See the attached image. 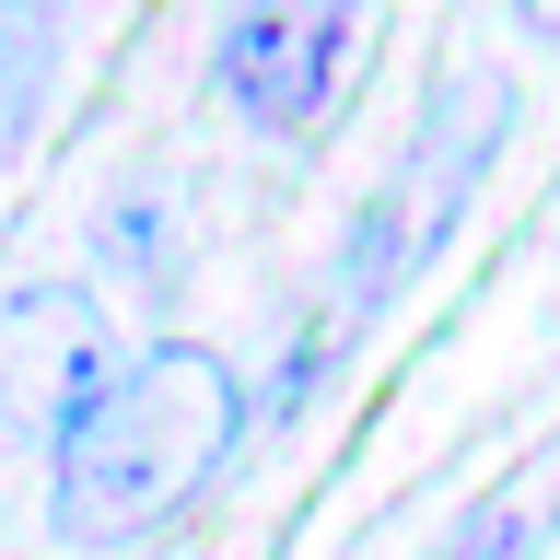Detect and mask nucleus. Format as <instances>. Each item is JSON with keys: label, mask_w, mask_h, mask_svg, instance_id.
Masks as SVG:
<instances>
[{"label": "nucleus", "mask_w": 560, "mask_h": 560, "mask_svg": "<svg viewBox=\"0 0 560 560\" xmlns=\"http://www.w3.org/2000/svg\"><path fill=\"white\" fill-rule=\"evenodd\" d=\"M234 432H245V385L222 350L175 339L117 362V385L59 432V537L70 549H140L152 525H175L222 479Z\"/></svg>", "instance_id": "obj_1"}, {"label": "nucleus", "mask_w": 560, "mask_h": 560, "mask_svg": "<svg viewBox=\"0 0 560 560\" xmlns=\"http://www.w3.org/2000/svg\"><path fill=\"white\" fill-rule=\"evenodd\" d=\"M502 129H514V82L490 59H455L444 82L420 94V129H409V152H397V175H385L374 199H362V222H350L339 315H374L420 257H444V234L467 222L490 152H502Z\"/></svg>", "instance_id": "obj_2"}, {"label": "nucleus", "mask_w": 560, "mask_h": 560, "mask_svg": "<svg viewBox=\"0 0 560 560\" xmlns=\"http://www.w3.org/2000/svg\"><path fill=\"white\" fill-rule=\"evenodd\" d=\"M362 35H374V0H234L210 35V94L257 140H304L350 94Z\"/></svg>", "instance_id": "obj_3"}, {"label": "nucleus", "mask_w": 560, "mask_h": 560, "mask_svg": "<svg viewBox=\"0 0 560 560\" xmlns=\"http://www.w3.org/2000/svg\"><path fill=\"white\" fill-rule=\"evenodd\" d=\"M105 385H117V339H105V304L82 280H24V292H0V432L59 444Z\"/></svg>", "instance_id": "obj_4"}, {"label": "nucleus", "mask_w": 560, "mask_h": 560, "mask_svg": "<svg viewBox=\"0 0 560 560\" xmlns=\"http://www.w3.org/2000/svg\"><path fill=\"white\" fill-rule=\"evenodd\" d=\"M47 70H59V0H0V175L24 164L47 117Z\"/></svg>", "instance_id": "obj_5"}, {"label": "nucleus", "mask_w": 560, "mask_h": 560, "mask_svg": "<svg viewBox=\"0 0 560 560\" xmlns=\"http://www.w3.org/2000/svg\"><path fill=\"white\" fill-rule=\"evenodd\" d=\"M444 560H525V525H514V514H479V525H467V537H455Z\"/></svg>", "instance_id": "obj_6"}, {"label": "nucleus", "mask_w": 560, "mask_h": 560, "mask_svg": "<svg viewBox=\"0 0 560 560\" xmlns=\"http://www.w3.org/2000/svg\"><path fill=\"white\" fill-rule=\"evenodd\" d=\"M514 24L537 35V47H560V0H514Z\"/></svg>", "instance_id": "obj_7"}]
</instances>
